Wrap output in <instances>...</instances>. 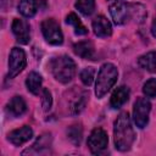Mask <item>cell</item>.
I'll use <instances>...</instances> for the list:
<instances>
[{
	"instance_id": "83f0119b",
	"label": "cell",
	"mask_w": 156,
	"mask_h": 156,
	"mask_svg": "<svg viewBox=\"0 0 156 156\" xmlns=\"http://www.w3.org/2000/svg\"><path fill=\"white\" fill-rule=\"evenodd\" d=\"M110 2H116V1H126V0H107Z\"/></svg>"
},
{
	"instance_id": "7c38bea8",
	"label": "cell",
	"mask_w": 156,
	"mask_h": 156,
	"mask_svg": "<svg viewBox=\"0 0 156 156\" xmlns=\"http://www.w3.org/2000/svg\"><path fill=\"white\" fill-rule=\"evenodd\" d=\"M93 30L95 33L96 37L99 38H107L112 34V26H111V22L102 15H99L96 16L94 20H93Z\"/></svg>"
},
{
	"instance_id": "ba28073f",
	"label": "cell",
	"mask_w": 156,
	"mask_h": 156,
	"mask_svg": "<svg viewBox=\"0 0 156 156\" xmlns=\"http://www.w3.org/2000/svg\"><path fill=\"white\" fill-rule=\"evenodd\" d=\"M110 13L116 24H124L132 20L130 4L126 1H116L110 4Z\"/></svg>"
},
{
	"instance_id": "e0dca14e",
	"label": "cell",
	"mask_w": 156,
	"mask_h": 156,
	"mask_svg": "<svg viewBox=\"0 0 156 156\" xmlns=\"http://www.w3.org/2000/svg\"><path fill=\"white\" fill-rule=\"evenodd\" d=\"M41 84H43V78L38 72H30L27 76L26 79V87L28 89V91H30L34 95H38L40 89H41Z\"/></svg>"
},
{
	"instance_id": "8fae6325",
	"label": "cell",
	"mask_w": 156,
	"mask_h": 156,
	"mask_svg": "<svg viewBox=\"0 0 156 156\" xmlns=\"http://www.w3.org/2000/svg\"><path fill=\"white\" fill-rule=\"evenodd\" d=\"M33 136V129L29 126H23L21 128L13 129L7 134V140L15 146H21Z\"/></svg>"
},
{
	"instance_id": "4fadbf2b",
	"label": "cell",
	"mask_w": 156,
	"mask_h": 156,
	"mask_svg": "<svg viewBox=\"0 0 156 156\" xmlns=\"http://www.w3.org/2000/svg\"><path fill=\"white\" fill-rule=\"evenodd\" d=\"M73 51L77 56L84 60H95V48L91 41L82 40L73 45Z\"/></svg>"
},
{
	"instance_id": "52a82bcc",
	"label": "cell",
	"mask_w": 156,
	"mask_h": 156,
	"mask_svg": "<svg viewBox=\"0 0 156 156\" xmlns=\"http://www.w3.org/2000/svg\"><path fill=\"white\" fill-rule=\"evenodd\" d=\"M87 144H88V147L91 151V154H94V155L101 154L107 147V144H108L107 133L102 128H99V127L93 129L90 135L88 136Z\"/></svg>"
},
{
	"instance_id": "9a60e30c",
	"label": "cell",
	"mask_w": 156,
	"mask_h": 156,
	"mask_svg": "<svg viewBox=\"0 0 156 156\" xmlns=\"http://www.w3.org/2000/svg\"><path fill=\"white\" fill-rule=\"evenodd\" d=\"M7 110L13 117H20L27 111V104L24 99L20 95L13 96L9 102H7Z\"/></svg>"
},
{
	"instance_id": "2e32d148",
	"label": "cell",
	"mask_w": 156,
	"mask_h": 156,
	"mask_svg": "<svg viewBox=\"0 0 156 156\" xmlns=\"http://www.w3.org/2000/svg\"><path fill=\"white\" fill-rule=\"evenodd\" d=\"M138 65L147 72H151V73L156 72V52L149 51V52L141 55L138 58Z\"/></svg>"
},
{
	"instance_id": "cb8c5ba5",
	"label": "cell",
	"mask_w": 156,
	"mask_h": 156,
	"mask_svg": "<svg viewBox=\"0 0 156 156\" xmlns=\"http://www.w3.org/2000/svg\"><path fill=\"white\" fill-rule=\"evenodd\" d=\"M79 77H80L82 83H83L84 85L89 87V85L93 83L94 78H95V69H94L93 67H85V68H83V69L80 71Z\"/></svg>"
},
{
	"instance_id": "3957f363",
	"label": "cell",
	"mask_w": 156,
	"mask_h": 156,
	"mask_svg": "<svg viewBox=\"0 0 156 156\" xmlns=\"http://www.w3.org/2000/svg\"><path fill=\"white\" fill-rule=\"evenodd\" d=\"M117 78H118L117 67L111 62L104 63L98 72V78H96V83H95L96 98L98 99L104 98L110 91V89L116 84Z\"/></svg>"
},
{
	"instance_id": "44dd1931",
	"label": "cell",
	"mask_w": 156,
	"mask_h": 156,
	"mask_svg": "<svg viewBox=\"0 0 156 156\" xmlns=\"http://www.w3.org/2000/svg\"><path fill=\"white\" fill-rule=\"evenodd\" d=\"M74 6L83 16L88 17L95 10V0H77Z\"/></svg>"
},
{
	"instance_id": "8992f818",
	"label": "cell",
	"mask_w": 156,
	"mask_h": 156,
	"mask_svg": "<svg viewBox=\"0 0 156 156\" xmlns=\"http://www.w3.org/2000/svg\"><path fill=\"white\" fill-rule=\"evenodd\" d=\"M27 66V56L23 49L12 48L9 56V78H15L18 76Z\"/></svg>"
},
{
	"instance_id": "ffe728a7",
	"label": "cell",
	"mask_w": 156,
	"mask_h": 156,
	"mask_svg": "<svg viewBox=\"0 0 156 156\" xmlns=\"http://www.w3.org/2000/svg\"><path fill=\"white\" fill-rule=\"evenodd\" d=\"M76 99L71 102V106H69V111L72 115H78L80 113L84 107H85V104H87V98H88V94L85 91L80 93L79 95L74 96Z\"/></svg>"
},
{
	"instance_id": "6da1fadb",
	"label": "cell",
	"mask_w": 156,
	"mask_h": 156,
	"mask_svg": "<svg viewBox=\"0 0 156 156\" xmlns=\"http://www.w3.org/2000/svg\"><path fill=\"white\" fill-rule=\"evenodd\" d=\"M135 139V133L132 127V121L128 112H122L118 115L113 124V141L118 151L130 150Z\"/></svg>"
},
{
	"instance_id": "277c9868",
	"label": "cell",
	"mask_w": 156,
	"mask_h": 156,
	"mask_svg": "<svg viewBox=\"0 0 156 156\" xmlns=\"http://www.w3.org/2000/svg\"><path fill=\"white\" fill-rule=\"evenodd\" d=\"M41 33L46 43L51 45H61L63 43V34L58 22L55 18H45L41 22Z\"/></svg>"
},
{
	"instance_id": "d4e9b609",
	"label": "cell",
	"mask_w": 156,
	"mask_h": 156,
	"mask_svg": "<svg viewBox=\"0 0 156 156\" xmlns=\"http://www.w3.org/2000/svg\"><path fill=\"white\" fill-rule=\"evenodd\" d=\"M143 93L147 98H156V78H150L144 83Z\"/></svg>"
},
{
	"instance_id": "9c48e42d",
	"label": "cell",
	"mask_w": 156,
	"mask_h": 156,
	"mask_svg": "<svg viewBox=\"0 0 156 156\" xmlns=\"http://www.w3.org/2000/svg\"><path fill=\"white\" fill-rule=\"evenodd\" d=\"M11 29L13 35L16 37V40L20 44H28L30 40V30H29V24L27 21L21 20V18H15L12 24H11Z\"/></svg>"
},
{
	"instance_id": "5bb4252c",
	"label": "cell",
	"mask_w": 156,
	"mask_h": 156,
	"mask_svg": "<svg viewBox=\"0 0 156 156\" xmlns=\"http://www.w3.org/2000/svg\"><path fill=\"white\" fill-rule=\"evenodd\" d=\"M129 99V88L126 85H121L115 89L110 99V106L115 110L121 108Z\"/></svg>"
},
{
	"instance_id": "5b68a950",
	"label": "cell",
	"mask_w": 156,
	"mask_h": 156,
	"mask_svg": "<svg viewBox=\"0 0 156 156\" xmlns=\"http://www.w3.org/2000/svg\"><path fill=\"white\" fill-rule=\"evenodd\" d=\"M151 111V104L146 98H138L133 106V121L140 129L145 128L149 123V115Z\"/></svg>"
},
{
	"instance_id": "30bf717a",
	"label": "cell",
	"mask_w": 156,
	"mask_h": 156,
	"mask_svg": "<svg viewBox=\"0 0 156 156\" xmlns=\"http://www.w3.org/2000/svg\"><path fill=\"white\" fill-rule=\"evenodd\" d=\"M51 140H52L51 134L50 133H44L37 139V141L30 147L24 150L22 152V155H28V154L29 155H41V154H46L50 150Z\"/></svg>"
},
{
	"instance_id": "4316f807",
	"label": "cell",
	"mask_w": 156,
	"mask_h": 156,
	"mask_svg": "<svg viewBox=\"0 0 156 156\" xmlns=\"http://www.w3.org/2000/svg\"><path fill=\"white\" fill-rule=\"evenodd\" d=\"M151 34L156 38V16L154 17V21H152V24H151Z\"/></svg>"
},
{
	"instance_id": "d6986e66",
	"label": "cell",
	"mask_w": 156,
	"mask_h": 156,
	"mask_svg": "<svg viewBox=\"0 0 156 156\" xmlns=\"http://www.w3.org/2000/svg\"><path fill=\"white\" fill-rule=\"evenodd\" d=\"M66 23L73 27V30H74L76 35H85L88 33V29L85 28V26L82 23V21L79 20V17L74 12H71V13L67 15Z\"/></svg>"
},
{
	"instance_id": "ac0fdd59",
	"label": "cell",
	"mask_w": 156,
	"mask_h": 156,
	"mask_svg": "<svg viewBox=\"0 0 156 156\" xmlns=\"http://www.w3.org/2000/svg\"><path fill=\"white\" fill-rule=\"evenodd\" d=\"M38 10V1L37 0H20L18 11L24 17H33Z\"/></svg>"
},
{
	"instance_id": "7402d4cb",
	"label": "cell",
	"mask_w": 156,
	"mask_h": 156,
	"mask_svg": "<svg viewBox=\"0 0 156 156\" xmlns=\"http://www.w3.org/2000/svg\"><path fill=\"white\" fill-rule=\"evenodd\" d=\"M130 11H132V20H134L138 23L143 22L147 16L145 6L141 4H130Z\"/></svg>"
},
{
	"instance_id": "484cf974",
	"label": "cell",
	"mask_w": 156,
	"mask_h": 156,
	"mask_svg": "<svg viewBox=\"0 0 156 156\" xmlns=\"http://www.w3.org/2000/svg\"><path fill=\"white\" fill-rule=\"evenodd\" d=\"M52 106V96L49 89H43V94H41V107L44 111H49Z\"/></svg>"
},
{
	"instance_id": "603a6c76",
	"label": "cell",
	"mask_w": 156,
	"mask_h": 156,
	"mask_svg": "<svg viewBox=\"0 0 156 156\" xmlns=\"http://www.w3.org/2000/svg\"><path fill=\"white\" fill-rule=\"evenodd\" d=\"M67 135L68 139L74 144V145H79L82 141V135H83V130L82 127L79 124H73L71 127H68L67 129Z\"/></svg>"
},
{
	"instance_id": "7a4b0ae2",
	"label": "cell",
	"mask_w": 156,
	"mask_h": 156,
	"mask_svg": "<svg viewBox=\"0 0 156 156\" xmlns=\"http://www.w3.org/2000/svg\"><path fill=\"white\" fill-rule=\"evenodd\" d=\"M50 71L60 83H69L76 74V63L67 55H60L50 61Z\"/></svg>"
}]
</instances>
